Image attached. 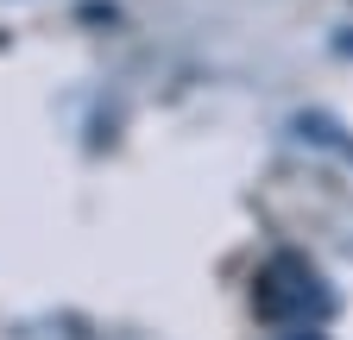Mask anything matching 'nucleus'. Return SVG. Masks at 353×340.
Listing matches in <instances>:
<instances>
[{
	"label": "nucleus",
	"instance_id": "1",
	"mask_svg": "<svg viewBox=\"0 0 353 340\" xmlns=\"http://www.w3.org/2000/svg\"><path fill=\"white\" fill-rule=\"evenodd\" d=\"M252 303H259V315L272 328H322L334 315V290H328V277L309 259H290L284 252V259H272L259 271Z\"/></svg>",
	"mask_w": 353,
	"mask_h": 340
},
{
	"label": "nucleus",
	"instance_id": "2",
	"mask_svg": "<svg viewBox=\"0 0 353 340\" xmlns=\"http://www.w3.org/2000/svg\"><path fill=\"white\" fill-rule=\"evenodd\" d=\"M278 340H328V334H322V328H284Z\"/></svg>",
	"mask_w": 353,
	"mask_h": 340
},
{
	"label": "nucleus",
	"instance_id": "3",
	"mask_svg": "<svg viewBox=\"0 0 353 340\" xmlns=\"http://www.w3.org/2000/svg\"><path fill=\"white\" fill-rule=\"evenodd\" d=\"M341 51H353V38H341Z\"/></svg>",
	"mask_w": 353,
	"mask_h": 340
}]
</instances>
